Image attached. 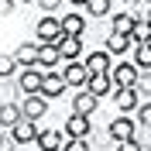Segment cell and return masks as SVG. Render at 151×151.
Instances as JSON below:
<instances>
[{"instance_id": "cell-1", "label": "cell", "mask_w": 151, "mask_h": 151, "mask_svg": "<svg viewBox=\"0 0 151 151\" xmlns=\"http://www.w3.org/2000/svg\"><path fill=\"white\" fill-rule=\"evenodd\" d=\"M41 79H45V69L41 65H28L17 72V93L31 96V93H41Z\"/></svg>"}, {"instance_id": "cell-2", "label": "cell", "mask_w": 151, "mask_h": 151, "mask_svg": "<svg viewBox=\"0 0 151 151\" xmlns=\"http://www.w3.org/2000/svg\"><path fill=\"white\" fill-rule=\"evenodd\" d=\"M106 131H110L113 141L120 144V141H131V137H137V124H134V117H127V113H117V117L106 124Z\"/></svg>"}, {"instance_id": "cell-3", "label": "cell", "mask_w": 151, "mask_h": 151, "mask_svg": "<svg viewBox=\"0 0 151 151\" xmlns=\"http://www.w3.org/2000/svg\"><path fill=\"white\" fill-rule=\"evenodd\" d=\"M83 65L89 69V76H103L113 69V55L106 52V48H93L89 55H83Z\"/></svg>"}, {"instance_id": "cell-4", "label": "cell", "mask_w": 151, "mask_h": 151, "mask_svg": "<svg viewBox=\"0 0 151 151\" xmlns=\"http://www.w3.org/2000/svg\"><path fill=\"white\" fill-rule=\"evenodd\" d=\"M137 76H141V69L134 65V62H113V69H110V79H113L117 89L134 86V83H137Z\"/></svg>"}, {"instance_id": "cell-5", "label": "cell", "mask_w": 151, "mask_h": 151, "mask_svg": "<svg viewBox=\"0 0 151 151\" xmlns=\"http://www.w3.org/2000/svg\"><path fill=\"white\" fill-rule=\"evenodd\" d=\"M62 35H65V31H62V17L45 14V17L35 24V38H38V41H58Z\"/></svg>"}, {"instance_id": "cell-6", "label": "cell", "mask_w": 151, "mask_h": 151, "mask_svg": "<svg viewBox=\"0 0 151 151\" xmlns=\"http://www.w3.org/2000/svg\"><path fill=\"white\" fill-rule=\"evenodd\" d=\"M62 79H65V86H72V89H86L89 69H86L83 62H62Z\"/></svg>"}, {"instance_id": "cell-7", "label": "cell", "mask_w": 151, "mask_h": 151, "mask_svg": "<svg viewBox=\"0 0 151 151\" xmlns=\"http://www.w3.org/2000/svg\"><path fill=\"white\" fill-rule=\"evenodd\" d=\"M113 103H117V113H127L131 117L137 106H141V93L134 86H124V89H113Z\"/></svg>"}, {"instance_id": "cell-8", "label": "cell", "mask_w": 151, "mask_h": 151, "mask_svg": "<svg viewBox=\"0 0 151 151\" xmlns=\"http://www.w3.org/2000/svg\"><path fill=\"white\" fill-rule=\"evenodd\" d=\"M10 134H14V141H17V144H38V134H41V127H38V120L21 117V120L10 127Z\"/></svg>"}, {"instance_id": "cell-9", "label": "cell", "mask_w": 151, "mask_h": 151, "mask_svg": "<svg viewBox=\"0 0 151 151\" xmlns=\"http://www.w3.org/2000/svg\"><path fill=\"white\" fill-rule=\"evenodd\" d=\"M62 131H65V137H86V141H89L93 124H89V117H83V113H69V120L62 124Z\"/></svg>"}, {"instance_id": "cell-10", "label": "cell", "mask_w": 151, "mask_h": 151, "mask_svg": "<svg viewBox=\"0 0 151 151\" xmlns=\"http://www.w3.org/2000/svg\"><path fill=\"white\" fill-rule=\"evenodd\" d=\"M21 113H24L28 120H41V117L48 113V96H41V93L24 96V103H21Z\"/></svg>"}, {"instance_id": "cell-11", "label": "cell", "mask_w": 151, "mask_h": 151, "mask_svg": "<svg viewBox=\"0 0 151 151\" xmlns=\"http://www.w3.org/2000/svg\"><path fill=\"white\" fill-rule=\"evenodd\" d=\"M55 45H58V52H62V62H83V38L62 35Z\"/></svg>"}, {"instance_id": "cell-12", "label": "cell", "mask_w": 151, "mask_h": 151, "mask_svg": "<svg viewBox=\"0 0 151 151\" xmlns=\"http://www.w3.org/2000/svg\"><path fill=\"white\" fill-rule=\"evenodd\" d=\"M58 62H62V52H58L55 41H38V65L48 72V69H55Z\"/></svg>"}, {"instance_id": "cell-13", "label": "cell", "mask_w": 151, "mask_h": 151, "mask_svg": "<svg viewBox=\"0 0 151 151\" xmlns=\"http://www.w3.org/2000/svg\"><path fill=\"white\" fill-rule=\"evenodd\" d=\"M65 89H69V86H65V79H62V72H52V69H48L45 79H41V96H48V100H58Z\"/></svg>"}, {"instance_id": "cell-14", "label": "cell", "mask_w": 151, "mask_h": 151, "mask_svg": "<svg viewBox=\"0 0 151 151\" xmlns=\"http://www.w3.org/2000/svg\"><path fill=\"white\" fill-rule=\"evenodd\" d=\"M96 106H100V96H93L89 89H79L72 100V113H83V117H93Z\"/></svg>"}, {"instance_id": "cell-15", "label": "cell", "mask_w": 151, "mask_h": 151, "mask_svg": "<svg viewBox=\"0 0 151 151\" xmlns=\"http://www.w3.org/2000/svg\"><path fill=\"white\" fill-rule=\"evenodd\" d=\"M103 48L110 52L113 58H120L124 52H131V48H134V41H131L127 35H117V31H110V35H106V41H103Z\"/></svg>"}, {"instance_id": "cell-16", "label": "cell", "mask_w": 151, "mask_h": 151, "mask_svg": "<svg viewBox=\"0 0 151 151\" xmlns=\"http://www.w3.org/2000/svg\"><path fill=\"white\" fill-rule=\"evenodd\" d=\"M86 89H89L93 96H100V100H103V96H106V93H113L117 86H113L110 72H103V76H89V83H86Z\"/></svg>"}, {"instance_id": "cell-17", "label": "cell", "mask_w": 151, "mask_h": 151, "mask_svg": "<svg viewBox=\"0 0 151 151\" xmlns=\"http://www.w3.org/2000/svg\"><path fill=\"white\" fill-rule=\"evenodd\" d=\"M14 58H17V65H21V69L38 65V45H35V41H24V45H17V48H14Z\"/></svg>"}, {"instance_id": "cell-18", "label": "cell", "mask_w": 151, "mask_h": 151, "mask_svg": "<svg viewBox=\"0 0 151 151\" xmlns=\"http://www.w3.org/2000/svg\"><path fill=\"white\" fill-rule=\"evenodd\" d=\"M21 117H24V113H21V103H10V100L0 103V127H4V131H10Z\"/></svg>"}, {"instance_id": "cell-19", "label": "cell", "mask_w": 151, "mask_h": 151, "mask_svg": "<svg viewBox=\"0 0 151 151\" xmlns=\"http://www.w3.org/2000/svg\"><path fill=\"white\" fill-rule=\"evenodd\" d=\"M62 31H65V35H72V38H83V31H86V17L79 14V10L65 14V17H62Z\"/></svg>"}, {"instance_id": "cell-20", "label": "cell", "mask_w": 151, "mask_h": 151, "mask_svg": "<svg viewBox=\"0 0 151 151\" xmlns=\"http://www.w3.org/2000/svg\"><path fill=\"white\" fill-rule=\"evenodd\" d=\"M134 24H137V17H134V10H120V14H113V31L117 35H134Z\"/></svg>"}, {"instance_id": "cell-21", "label": "cell", "mask_w": 151, "mask_h": 151, "mask_svg": "<svg viewBox=\"0 0 151 151\" xmlns=\"http://www.w3.org/2000/svg\"><path fill=\"white\" fill-rule=\"evenodd\" d=\"M62 144H65L62 131H41L38 134V148L41 151H62Z\"/></svg>"}, {"instance_id": "cell-22", "label": "cell", "mask_w": 151, "mask_h": 151, "mask_svg": "<svg viewBox=\"0 0 151 151\" xmlns=\"http://www.w3.org/2000/svg\"><path fill=\"white\" fill-rule=\"evenodd\" d=\"M131 52H134V65L141 69V72H148L151 69V45H134Z\"/></svg>"}, {"instance_id": "cell-23", "label": "cell", "mask_w": 151, "mask_h": 151, "mask_svg": "<svg viewBox=\"0 0 151 151\" xmlns=\"http://www.w3.org/2000/svg\"><path fill=\"white\" fill-rule=\"evenodd\" d=\"M86 14H89V17H110V10H113V4L110 0H89V4H86Z\"/></svg>"}, {"instance_id": "cell-24", "label": "cell", "mask_w": 151, "mask_h": 151, "mask_svg": "<svg viewBox=\"0 0 151 151\" xmlns=\"http://www.w3.org/2000/svg\"><path fill=\"white\" fill-rule=\"evenodd\" d=\"M131 41L134 45H151V21H137V24H134Z\"/></svg>"}, {"instance_id": "cell-25", "label": "cell", "mask_w": 151, "mask_h": 151, "mask_svg": "<svg viewBox=\"0 0 151 151\" xmlns=\"http://www.w3.org/2000/svg\"><path fill=\"white\" fill-rule=\"evenodd\" d=\"M89 137H93V141H89L93 148H117V141L110 137V131H106V127H103V131H93Z\"/></svg>"}, {"instance_id": "cell-26", "label": "cell", "mask_w": 151, "mask_h": 151, "mask_svg": "<svg viewBox=\"0 0 151 151\" xmlns=\"http://www.w3.org/2000/svg\"><path fill=\"white\" fill-rule=\"evenodd\" d=\"M17 58L14 55H7V52H4V55H0V76H4V79H7V76H17Z\"/></svg>"}, {"instance_id": "cell-27", "label": "cell", "mask_w": 151, "mask_h": 151, "mask_svg": "<svg viewBox=\"0 0 151 151\" xmlns=\"http://www.w3.org/2000/svg\"><path fill=\"white\" fill-rule=\"evenodd\" d=\"M134 124H137V127H151V103L141 100V106L134 110Z\"/></svg>"}, {"instance_id": "cell-28", "label": "cell", "mask_w": 151, "mask_h": 151, "mask_svg": "<svg viewBox=\"0 0 151 151\" xmlns=\"http://www.w3.org/2000/svg\"><path fill=\"white\" fill-rule=\"evenodd\" d=\"M134 89L141 93V100H148V96H151V69L137 76V83H134Z\"/></svg>"}, {"instance_id": "cell-29", "label": "cell", "mask_w": 151, "mask_h": 151, "mask_svg": "<svg viewBox=\"0 0 151 151\" xmlns=\"http://www.w3.org/2000/svg\"><path fill=\"white\" fill-rule=\"evenodd\" d=\"M62 151H93V144L86 141V137H65Z\"/></svg>"}, {"instance_id": "cell-30", "label": "cell", "mask_w": 151, "mask_h": 151, "mask_svg": "<svg viewBox=\"0 0 151 151\" xmlns=\"http://www.w3.org/2000/svg\"><path fill=\"white\" fill-rule=\"evenodd\" d=\"M134 17L137 21H151V0H134Z\"/></svg>"}, {"instance_id": "cell-31", "label": "cell", "mask_w": 151, "mask_h": 151, "mask_svg": "<svg viewBox=\"0 0 151 151\" xmlns=\"http://www.w3.org/2000/svg\"><path fill=\"white\" fill-rule=\"evenodd\" d=\"M0 151H17V141L10 131H0Z\"/></svg>"}, {"instance_id": "cell-32", "label": "cell", "mask_w": 151, "mask_h": 151, "mask_svg": "<svg viewBox=\"0 0 151 151\" xmlns=\"http://www.w3.org/2000/svg\"><path fill=\"white\" fill-rule=\"evenodd\" d=\"M113 151H144V148H141V141H137V137H131V141H120Z\"/></svg>"}, {"instance_id": "cell-33", "label": "cell", "mask_w": 151, "mask_h": 151, "mask_svg": "<svg viewBox=\"0 0 151 151\" xmlns=\"http://www.w3.org/2000/svg\"><path fill=\"white\" fill-rule=\"evenodd\" d=\"M38 7L45 10V14H55V10L62 7V0H38Z\"/></svg>"}, {"instance_id": "cell-34", "label": "cell", "mask_w": 151, "mask_h": 151, "mask_svg": "<svg viewBox=\"0 0 151 151\" xmlns=\"http://www.w3.org/2000/svg\"><path fill=\"white\" fill-rule=\"evenodd\" d=\"M137 141L141 148H151V127H137Z\"/></svg>"}, {"instance_id": "cell-35", "label": "cell", "mask_w": 151, "mask_h": 151, "mask_svg": "<svg viewBox=\"0 0 151 151\" xmlns=\"http://www.w3.org/2000/svg\"><path fill=\"white\" fill-rule=\"evenodd\" d=\"M14 7H17V0H0V17H10Z\"/></svg>"}, {"instance_id": "cell-36", "label": "cell", "mask_w": 151, "mask_h": 151, "mask_svg": "<svg viewBox=\"0 0 151 151\" xmlns=\"http://www.w3.org/2000/svg\"><path fill=\"white\" fill-rule=\"evenodd\" d=\"M69 4H72V7H86V4H89V0H69Z\"/></svg>"}, {"instance_id": "cell-37", "label": "cell", "mask_w": 151, "mask_h": 151, "mask_svg": "<svg viewBox=\"0 0 151 151\" xmlns=\"http://www.w3.org/2000/svg\"><path fill=\"white\" fill-rule=\"evenodd\" d=\"M21 4H38V0H21Z\"/></svg>"}, {"instance_id": "cell-38", "label": "cell", "mask_w": 151, "mask_h": 151, "mask_svg": "<svg viewBox=\"0 0 151 151\" xmlns=\"http://www.w3.org/2000/svg\"><path fill=\"white\" fill-rule=\"evenodd\" d=\"M124 4H134V0H124Z\"/></svg>"}]
</instances>
